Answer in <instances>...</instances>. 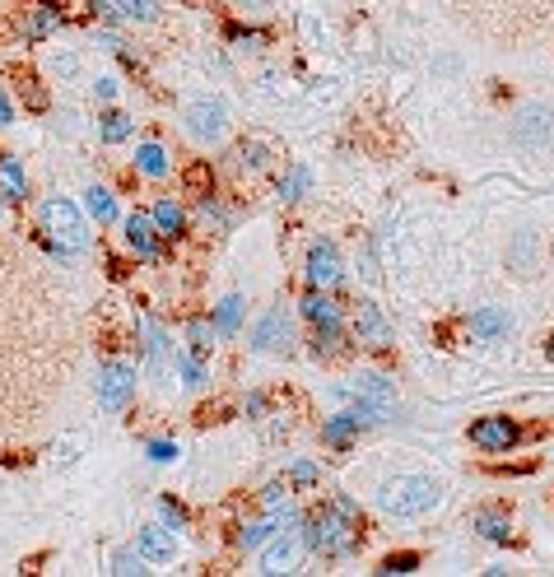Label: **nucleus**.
<instances>
[{
    "instance_id": "obj_1",
    "label": "nucleus",
    "mask_w": 554,
    "mask_h": 577,
    "mask_svg": "<svg viewBox=\"0 0 554 577\" xmlns=\"http://www.w3.org/2000/svg\"><path fill=\"white\" fill-rule=\"evenodd\" d=\"M298 536H303V550L322 554V559H350L359 550V503L354 498H331L326 508L303 517Z\"/></svg>"
},
{
    "instance_id": "obj_2",
    "label": "nucleus",
    "mask_w": 554,
    "mask_h": 577,
    "mask_svg": "<svg viewBox=\"0 0 554 577\" xmlns=\"http://www.w3.org/2000/svg\"><path fill=\"white\" fill-rule=\"evenodd\" d=\"M33 219H38V233H42V238H52L66 256H84L89 247H94L89 215H84V210L70 201V196H61V191L42 196V201L33 205Z\"/></svg>"
},
{
    "instance_id": "obj_3",
    "label": "nucleus",
    "mask_w": 554,
    "mask_h": 577,
    "mask_svg": "<svg viewBox=\"0 0 554 577\" xmlns=\"http://www.w3.org/2000/svg\"><path fill=\"white\" fill-rule=\"evenodd\" d=\"M378 503L392 517H419V512H429L438 503V484L429 475H396V480H387L378 489Z\"/></svg>"
},
{
    "instance_id": "obj_4",
    "label": "nucleus",
    "mask_w": 554,
    "mask_h": 577,
    "mask_svg": "<svg viewBox=\"0 0 554 577\" xmlns=\"http://www.w3.org/2000/svg\"><path fill=\"white\" fill-rule=\"evenodd\" d=\"M136 363L131 359H103L98 363V382H94V396L103 410H112V415H122V410H131V401H136Z\"/></svg>"
},
{
    "instance_id": "obj_5",
    "label": "nucleus",
    "mask_w": 554,
    "mask_h": 577,
    "mask_svg": "<svg viewBox=\"0 0 554 577\" xmlns=\"http://www.w3.org/2000/svg\"><path fill=\"white\" fill-rule=\"evenodd\" d=\"M182 131L196 145H219L229 135V108L219 98H191L187 108H182Z\"/></svg>"
},
{
    "instance_id": "obj_6",
    "label": "nucleus",
    "mask_w": 554,
    "mask_h": 577,
    "mask_svg": "<svg viewBox=\"0 0 554 577\" xmlns=\"http://www.w3.org/2000/svg\"><path fill=\"white\" fill-rule=\"evenodd\" d=\"M66 28H70V14L61 0H33V5H24V14H19V42H24V47H42L47 38L66 33Z\"/></svg>"
},
{
    "instance_id": "obj_7",
    "label": "nucleus",
    "mask_w": 554,
    "mask_h": 577,
    "mask_svg": "<svg viewBox=\"0 0 554 577\" xmlns=\"http://www.w3.org/2000/svg\"><path fill=\"white\" fill-rule=\"evenodd\" d=\"M122 242H126V252L136 256V261H145V266L163 261V238H159V229L149 224L145 210H131V215L122 219Z\"/></svg>"
},
{
    "instance_id": "obj_8",
    "label": "nucleus",
    "mask_w": 554,
    "mask_h": 577,
    "mask_svg": "<svg viewBox=\"0 0 554 577\" xmlns=\"http://www.w3.org/2000/svg\"><path fill=\"white\" fill-rule=\"evenodd\" d=\"M136 336H140V359L154 377H168V354H173V340L149 312H136Z\"/></svg>"
},
{
    "instance_id": "obj_9",
    "label": "nucleus",
    "mask_w": 554,
    "mask_h": 577,
    "mask_svg": "<svg viewBox=\"0 0 554 577\" xmlns=\"http://www.w3.org/2000/svg\"><path fill=\"white\" fill-rule=\"evenodd\" d=\"M28 201H33V182H28L24 159H14L10 149H0V205L24 210Z\"/></svg>"
},
{
    "instance_id": "obj_10",
    "label": "nucleus",
    "mask_w": 554,
    "mask_h": 577,
    "mask_svg": "<svg viewBox=\"0 0 554 577\" xmlns=\"http://www.w3.org/2000/svg\"><path fill=\"white\" fill-rule=\"evenodd\" d=\"M471 443L480 452H508V447L522 443V429H517L508 415H485L471 424Z\"/></svg>"
},
{
    "instance_id": "obj_11",
    "label": "nucleus",
    "mask_w": 554,
    "mask_h": 577,
    "mask_svg": "<svg viewBox=\"0 0 554 577\" xmlns=\"http://www.w3.org/2000/svg\"><path fill=\"white\" fill-rule=\"evenodd\" d=\"M298 550H303V536H298V531H275V536L261 545L257 573H289V568L298 564Z\"/></svg>"
},
{
    "instance_id": "obj_12",
    "label": "nucleus",
    "mask_w": 554,
    "mask_h": 577,
    "mask_svg": "<svg viewBox=\"0 0 554 577\" xmlns=\"http://www.w3.org/2000/svg\"><path fill=\"white\" fill-rule=\"evenodd\" d=\"M354 336H359V345H368V349H392V326H387L378 303L364 298V303L354 308Z\"/></svg>"
},
{
    "instance_id": "obj_13",
    "label": "nucleus",
    "mask_w": 554,
    "mask_h": 577,
    "mask_svg": "<svg viewBox=\"0 0 554 577\" xmlns=\"http://www.w3.org/2000/svg\"><path fill=\"white\" fill-rule=\"evenodd\" d=\"M149 224L159 229L163 242H177V238H187L191 215H187V205H182V201H173V196H159V201L149 205Z\"/></svg>"
},
{
    "instance_id": "obj_14",
    "label": "nucleus",
    "mask_w": 554,
    "mask_h": 577,
    "mask_svg": "<svg viewBox=\"0 0 554 577\" xmlns=\"http://www.w3.org/2000/svg\"><path fill=\"white\" fill-rule=\"evenodd\" d=\"M289 336H294V322H289V312H284V308H271L257 326H252V349H257V354H275V349L289 345Z\"/></svg>"
},
{
    "instance_id": "obj_15",
    "label": "nucleus",
    "mask_w": 554,
    "mask_h": 577,
    "mask_svg": "<svg viewBox=\"0 0 554 577\" xmlns=\"http://www.w3.org/2000/svg\"><path fill=\"white\" fill-rule=\"evenodd\" d=\"M340 252H336V242L322 238V242H312V252H308V284L312 289H331V284H340Z\"/></svg>"
},
{
    "instance_id": "obj_16",
    "label": "nucleus",
    "mask_w": 554,
    "mask_h": 577,
    "mask_svg": "<svg viewBox=\"0 0 554 577\" xmlns=\"http://www.w3.org/2000/svg\"><path fill=\"white\" fill-rule=\"evenodd\" d=\"M136 550L145 554L149 564H173L177 559V536L163 522H149V526L136 531Z\"/></svg>"
},
{
    "instance_id": "obj_17",
    "label": "nucleus",
    "mask_w": 554,
    "mask_h": 577,
    "mask_svg": "<svg viewBox=\"0 0 554 577\" xmlns=\"http://www.w3.org/2000/svg\"><path fill=\"white\" fill-rule=\"evenodd\" d=\"M80 210L89 219H94L98 229H112V224H122V210H117V196H112L103 182H94V187H84V201Z\"/></svg>"
},
{
    "instance_id": "obj_18",
    "label": "nucleus",
    "mask_w": 554,
    "mask_h": 577,
    "mask_svg": "<svg viewBox=\"0 0 554 577\" xmlns=\"http://www.w3.org/2000/svg\"><path fill=\"white\" fill-rule=\"evenodd\" d=\"M345 391L364 405H396V382L387 373H359Z\"/></svg>"
},
{
    "instance_id": "obj_19",
    "label": "nucleus",
    "mask_w": 554,
    "mask_h": 577,
    "mask_svg": "<svg viewBox=\"0 0 554 577\" xmlns=\"http://www.w3.org/2000/svg\"><path fill=\"white\" fill-rule=\"evenodd\" d=\"M136 173L145 182H163V177L173 173V159H168V149L159 140H140L136 145Z\"/></svg>"
},
{
    "instance_id": "obj_20",
    "label": "nucleus",
    "mask_w": 554,
    "mask_h": 577,
    "mask_svg": "<svg viewBox=\"0 0 554 577\" xmlns=\"http://www.w3.org/2000/svg\"><path fill=\"white\" fill-rule=\"evenodd\" d=\"M173 373L182 377V387H187V391H205V387H210V359L191 354V349H173Z\"/></svg>"
},
{
    "instance_id": "obj_21",
    "label": "nucleus",
    "mask_w": 554,
    "mask_h": 577,
    "mask_svg": "<svg viewBox=\"0 0 554 577\" xmlns=\"http://www.w3.org/2000/svg\"><path fill=\"white\" fill-rule=\"evenodd\" d=\"M136 135V117L131 112H117V108H103L98 112V145H126Z\"/></svg>"
},
{
    "instance_id": "obj_22",
    "label": "nucleus",
    "mask_w": 554,
    "mask_h": 577,
    "mask_svg": "<svg viewBox=\"0 0 554 577\" xmlns=\"http://www.w3.org/2000/svg\"><path fill=\"white\" fill-rule=\"evenodd\" d=\"M243 294H229V298H219L215 303V312H210V322H215V336L219 340H229V336H238V326H243Z\"/></svg>"
},
{
    "instance_id": "obj_23",
    "label": "nucleus",
    "mask_w": 554,
    "mask_h": 577,
    "mask_svg": "<svg viewBox=\"0 0 554 577\" xmlns=\"http://www.w3.org/2000/svg\"><path fill=\"white\" fill-rule=\"evenodd\" d=\"M182 340L187 345L182 349H191V354H201V359H210V349H215V322L210 317H187V326H182Z\"/></svg>"
},
{
    "instance_id": "obj_24",
    "label": "nucleus",
    "mask_w": 554,
    "mask_h": 577,
    "mask_svg": "<svg viewBox=\"0 0 554 577\" xmlns=\"http://www.w3.org/2000/svg\"><path fill=\"white\" fill-rule=\"evenodd\" d=\"M14 94H19V103H24L28 112H47V108H52V89H47L38 75H19V80H14Z\"/></svg>"
},
{
    "instance_id": "obj_25",
    "label": "nucleus",
    "mask_w": 554,
    "mask_h": 577,
    "mask_svg": "<svg viewBox=\"0 0 554 577\" xmlns=\"http://www.w3.org/2000/svg\"><path fill=\"white\" fill-rule=\"evenodd\" d=\"M471 331L480 340H499V336L513 331V317H508L503 308H485V312H475V317H471Z\"/></svg>"
},
{
    "instance_id": "obj_26",
    "label": "nucleus",
    "mask_w": 554,
    "mask_h": 577,
    "mask_svg": "<svg viewBox=\"0 0 554 577\" xmlns=\"http://www.w3.org/2000/svg\"><path fill=\"white\" fill-rule=\"evenodd\" d=\"M233 168H238V173H247V177L266 173V168H271V145H261V140H247V145L233 154Z\"/></svg>"
},
{
    "instance_id": "obj_27",
    "label": "nucleus",
    "mask_w": 554,
    "mask_h": 577,
    "mask_svg": "<svg viewBox=\"0 0 554 577\" xmlns=\"http://www.w3.org/2000/svg\"><path fill=\"white\" fill-rule=\"evenodd\" d=\"M196 219H201L205 229H215V233H224L233 224V215L224 210V201H219L215 191H210V196H196Z\"/></svg>"
},
{
    "instance_id": "obj_28",
    "label": "nucleus",
    "mask_w": 554,
    "mask_h": 577,
    "mask_svg": "<svg viewBox=\"0 0 554 577\" xmlns=\"http://www.w3.org/2000/svg\"><path fill=\"white\" fill-rule=\"evenodd\" d=\"M275 531H280L275 517H266V522H243V526H238V536H233V545H238V550H261Z\"/></svg>"
},
{
    "instance_id": "obj_29",
    "label": "nucleus",
    "mask_w": 554,
    "mask_h": 577,
    "mask_svg": "<svg viewBox=\"0 0 554 577\" xmlns=\"http://www.w3.org/2000/svg\"><path fill=\"white\" fill-rule=\"evenodd\" d=\"M298 312H303V317H308L312 326H322V322H340V308L322 294V289H312V294L303 298V303H298Z\"/></svg>"
},
{
    "instance_id": "obj_30",
    "label": "nucleus",
    "mask_w": 554,
    "mask_h": 577,
    "mask_svg": "<svg viewBox=\"0 0 554 577\" xmlns=\"http://www.w3.org/2000/svg\"><path fill=\"white\" fill-rule=\"evenodd\" d=\"M475 531L485 540H494V545H508V536H513V522L503 517V512H475Z\"/></svg>"
},
{
    "instance_id": "obj_31",
    "label": "nucleus",
    "mask_w": 554,
    "mask_h": 577,
    "mask_svg": "<svg viewBox=\"0 0 554 577\" xmlns=\"http://www.w3.org/2000/svg\"><path fill=\"white\" fill-rule=\"evenodd\" d=\"M108 5L122 14L126 24H131V19H136V24H154V19H159V0H108Z\"/></svg>"
},
{
    "instance_id": "obj_32",
    "label": "nucleus",
    "mask_w": 554,
    "mask_h": 577,
    "mask_svg": "<svg viewBox=\"0 0 554 577\" xmlns=\"http://www.w3.org/2000/svg\"><path fill=\"white\" fill-rule=\"evenodd\" d=\"M108 573H117V577H131V573L145 577V573H149V559L136 550V545H131V550H117V554H112V559H108Z\"/></svg>"
},
{
    "instance_id": "obj_33",
    "label": "nucleus",
    "mask_w": 554,
    "mask_h": 577,
    "mask_svg": "<svg viewBox=\"0 0 554 577\" xmlns=\"http://www.w3.org/2000/svg\"><path fill=\"white\" fill-rule=\"evenodd\" d=\"M182 182H187L191 196H210V191H215V168H210V159H196V163H191L187 173H182Z\"/></svg>"
},
{
    "instance_id": "obj_34",
    "label": "nucleus",
    "mask_w": 554,
    "mask_h": 577,
    "mask_svg": "<svg viewBox=\"0 0 554 577\" xmlns=\"http://www.w3.org/2000/svg\"><path fill=\"white\" fill-rule=\"evenodd\" d=\"M308 187H312V173L303 168V163H294V168H289V173L280 177V187H275V196H280V201H298V196H303Z\"/></svg>"
},
{
    "instance_id": "obj_35",
    "label": "nucleus",
    "mask_w": 554,
    "mask_h": 577,
    "mask_svg": "<svg viewBox=\"0 0 554 577\" xmlns=\"http://www.w3.org/2000/svg\"><path fill=\"white\" fill-rule=\"evenodd\" d=\"M159 522L168 526L173 536H182V531H187V522H191V517H187V508H182L177 498H168V494H163V498H159Z\"/></svg>"
},
{
    "instance_id": "obj_36",
    "label": "nucleus",
    "mask_w": 554,
    "mask_h": 577,
    "mask_svg": "<svg viewBox=\"0 0 554 577\" xmlns=\"http://www.w3.org/2000/svg\"><path fill=\"white\" fill-rule=\"evenodd\" d=\"M47 75H52V80H80V56L75 52L47 56Z\"/></svg>"
},
{
    "instance_id": "obj_37",
    "label": "nucleus",
    "mask_w": 554,
    "mask_h": 577,
    "mask_svg": "<svg viewBox=\"0 0 554 577\" xmlns=\"http://www.w3.org/2000/svg\"><path fill=\"white\" fill-rule=\"evenodd\" d=\"M89 94H94L98 108H108V103H117V94H122V80H117V75H94V80H89Z\"/></svg>"
},
{
    "instance_id": "obj_38",
    "label": "nucleus",
    "mask_w": 554,
    "mask_h": 577,
    "mask_svg": "<svg viewBox=\"0 0 554 577\" xmlns=\"http://www.w3.org/2000/svg\"><path fill=\"white\" fill-rule=\"evenodd\" d=\"M145 457L154 461V466H168V461L182 457V447H177L173 438H149V443H145Z\"/></svg>"
},
{
    "instance_id": "obj_39",
    "label": "nucleus",
    "mask_w": 554,
    "mask_h": 577,
    "mask_svg": "<svg viewBox=\"0 0 554 577\" xmlns=\"http://www.w3.org/2000/svg\"><path fill=\"white\" fill-rule=\"evenodd\" d=\"M289 494H294V484H289V480H271V484H266V489H261V508H284V503H289Z\"/></svg>"
},
{
    "instance_id": "obj_40",
    "label": "nucleus",
    "mask_w": 554,
    "mask_h": 577,
    "mask_svg": "<svg viewBox=\"0 0 554 577\" xmlns=\"http://www.w3.org/2000/svg\"><path fill=\"white\" fill-rule=\"evenodd\" d=\"M229 42L238 52H261V47H266V33H261V28H229Z\"/></svg>"
},
{
    "instance_id": "obj_41",
    "label": "nucleus",
    "mask_w": 554,
    "mask_h": 577,
    "mask_svg": "<svg viewBox=\"0 0 554 577\" xmlns=\"http://www.w3.org/2000/svg\"><path fill=\"white\" fill-rule=\"evenodd\" d=\"M284 480H289V484H298V489H308V484H317V480H322V466H317V461H294Z\"/></svg>"
},
{
    "instance_id": "obj_42",
    "label": "nucleus",
    "mask_w": 554,
    "mask_h": 577,
    "mask_svg": "<svg viewBox=\"0 0 554 577\" xmlns=\"http://www.w3.org/2000/svg\"><path fill=\"white\" fill-rule=\"evenodd\" d=\"M419 568V554H387V559H382V568L378 573H387V577H396V573H415Z\"/></svg>"
},
{
    "instance_id": "obj_43",
    "label": "nucleus",
    "mask_w": 554,
    "mask_h": 577,
    "mask_svg": "<svg viewBox=\"0 0 554 577\" xmlns=\"http://www.w3.org/2000/svg\"><path fill=\"white\" fill-rule=\"evenodd\" d=\"M340 349V322H322L317 326V354H336Z\"/></svg>"
},
{
    "instance_id": "obj_44",
    "label": "nucleus",
    "mask_w": 554,
    "mask_h": 577,
    "mask_svg": "<svg viewBox=\"0 0 554 577\" xmlns=\"http://www.w3.org/2000/svg\"><path fill=\"white\" fill-rule=\"evenodd\" d=\"M14 126V98H10V89L0 84V131H10Z\"/></svg>"
},
{
    "instance_id": "obj_45",
    "label": "nucleus",
    "mask_w": 554,
    "mask_h": 577,
    "mask_svg": "<svg viewBox=\"0 0 554 577\" xmlns=\"http://www.w3.org/2000/svg\"><path fill=\"white\" fill-rule=\"evenodd\" d=\"M247 415H252V419L266 415V396H247Z\"/></svg>"
},
{
    "instance_id": "obj_46",
    "label": "nucleus",
    "mask_w": 554,
    "mask_h": 577,
    "mask_svg": "<svg viewBox=\"0 0 554 577\" xmlns=\"http://www.w3.org/2000/svg\"><path fill=\"white\" fill-rule=\"evenodd\" d=\"M233 5H247V10H266L271 0H233Z\"/></svg>"
},
{
    "instance_id": "obj_47",
    "label": "nucleus",
    "mask_w": 554,
    "mask_h": 577,
    "mask_svg": "<svg viewBox=\"0 0 554 577\" xmlns=\"http://www.w3.org/2000/svg\"><path fill=\"white\" fill-rule=\"evenodd\" d=\"M550 354H554V336H550Z\"/></svg>"
}]
</instances>
